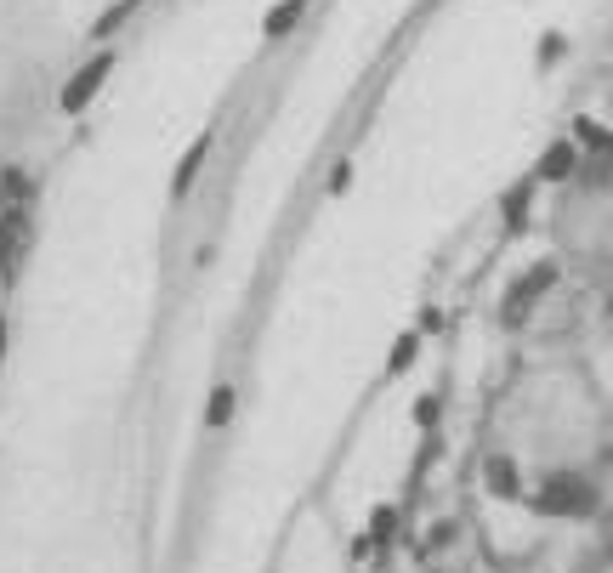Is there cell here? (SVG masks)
<instances>
[{
    "mask_svg": "<svg viewBox=\"0 0 613 573\" xmlns=\"http://www.w3.org/2000/svg\"><path fill=\"white\" fill-rule=\"evenodd\" d=\"M347 182H352V165H347V159H341V165H335V176H330V193H341V188H347Z\"/></svg>",
    "mask_w": 613,
    "mask_h": 573,
    "instance_id": "2e32d148",
    "label": "cell"
},
{
    "mask_svg": "<svg viewBox=\"0 0 613 573\" xmlns=\"http://www.w3.org/2000/svg\"><path fill=\"white\" fill-rule=\"evenodd\" d=\"M233 403H239V398H233V386H216V392H211V409H205V426H211V432L233 420Z\"/></svg>",
    "mask_w": 613,
    "mask_h": 573,
    "instance_id": "30bf717a",
    "label": "cell"
},
{
    "mask_svg": "<svg viewBox=\"0 0 613 573\" xmlns=\"http://www.w3.org/2000/svg\"><path fill=\"white\" fill-rule=\"evenodd\" d=\"M205 154H211V131H205V137H193V148L182 154V165H176V176H171V193H188L193 188V176H199Z\"/></svg>",
    "mask_w": 613,
    "mask_h": 573,
    "instance_id": "52a82bcc",
    "label": "cell"
},
{
    "mask_svg": "<svg viewBox=\"0 0 613 573\" xmlns=\"http://www.w3.org/2000/svg\"><path fill=\"white\" fill-rule=\"evenodd\" d=\"M574 142H551L540 154V165H534V182H562V176H574Z\"/></svg>",
    "mask_w": 613,
    "mask_h": 573,
    "instance_id": "5b68a950",
    "label": "cell"
},
{
    "mask_svg": "<svg viewBox=\"0 0 613 573\" xmlns=\"http://www.w3.org/2000/svg\"><path fill=\"white\" fill-rule=\"evenodd\" d=\"M301 12H307V0H279V6H273V12L262 18V29L279 40V35H290V29L301 23Z\"/></svg>",
    "mask_w": 613,
    "mask_h": 573,
    "instance_id": "ba28073f",
    "label": "cell"
},
{
    "mask_svg": "<svg viewBox=\"0 0 613 573\" xmlns=\"http://www.w3.org/2000/svg\"><path fill=\"white\" fill-rule=\"evenodd\" d=\"M415 352H421V335H398V341H392V358H386V369H392V375H403V369L415 364Z\"/></svg>",
    "mask_w": 613,
    "mask_h": 573,
    "instance_id": "8fae6325",
    "label": "cell"
},
{
    "mask_svg": "<svg viewBox=\"0 0 613 573\" xmlns=\"http://www.w3.org/2000/svg\"><path fill=\"white\" fill-rule=\"evenodd\" d=\"M108 69H114V52H103V57H91L86 69H74V80H69V86H63V97H57V103H63V114H80V108H86L91 97H97V91H103Z\"/></svg>",
    "mask_w": 613,
    "mask_h": 573,
    "instance_id": "277c9868",
    "label": "cell"
},
{
    "mask_svg": "<svg viewBox=\"0 0 613 573\" xmlns=\"http://www.w3.org/2000/svg\"><path fill=\"white\" fill-rule=\"evenodd\" d=\"M534 505H540L545 517H585L596 505V488L579 471H551L540 483V494H534Z\"/></svg>",
    "mask_w": 613,
    "mask_h": 573,
    "instance_id": "6da1fadb",
    "label": "cell"
},
{
    "mask_svg": "<svg viewBox=\"0 0 613 573\" xmlns=\"http://www.w3.org/2000/svg\"><path fill=\"white\" fill-rule=\"evenodd\" d=\"M528 193H534V182H523V188H511V193H506V227H511V233L528 222Z\"/></svg>",
    "mask_w": 613,
    "mask_h": 573,
    "instance_id": "7c38bea8",
    "label": "cell"
},
{
    "mask_svg": "<svg viewBox=\"0 0 613 573\" xmlns=\"http://www.w3.org/2000/svg\"><path fill=\"white\" fill-rule=\"evenodd\" d=\"M574 137L585 142V148H596V154H608V148H613V137L596 120H574Z\"/></svg>",
    "mask_w": 613,
    "mask_h": 573,
    "instance_id": "4fadbf2b",
    "label": "cell"
},
{
    "mask_svg": "<svg viewBox=\"0 0 613 573\" xmlns=\"http://www.w3.org/2000/svg\"><path fill=\"white\" fill-rule=\"evenodd\" d=\"M392 522H398V511H392V505H381V511L369 517V545H375V539H386V534H392Z\"/></svg>",
    "mask_w": 613,
    "mask_h": 573,
    "instance_id": "5bb4252c",
    "label": "cell"
},
{
    "mask_svg": "<svg viewBox=\"0 0 613 573\" xmlns=\"http://www.w3.org/2000/svg\"><path fill=\"white\" fill-rule=\"evenodd\" d=\"M551 57H562V40H557V35L540 40V63H551Z\"/></svg>",
    "mask_w": 613,
    "mask_h": 573,
    "instance_id": "e0dca14e",
    "label": "cell"
},
{
    "mask_svg": "<svg viewBox=\"0 0 613 573\" xmlns=\"http://www.w3.org/2000/svg\"><path fill=\"white\" fill-rule=\"evenodd\" d=\"M483 483H489V494H500V500H517V494H523V483H517V466H511L506 454H494L489 466H483Z\"/></svg>",
    "mask_w": 613,
    "mask_h": 573,
    "instance_id": "8992f818",
    "label": "cell"
},
{
    "mask_svg": "<svg viewBox=\"0 0 613 573\" xmlns=\"http://www.w3.org/2000/svg\"><path fill=\"white\" fill-rule=\"evenodd\" d=\"M0 352H6V324H0Z\"/></svg>",
    "mask_w": 613,
    "mask_h": 573,
    "instance_id": "ac0fdd59",
    "label": "cell"
},
{
    "mask_svg": "<svg viewBox=\"0 0 613 573\" xmlns=\"http://www.w3.org/2000/svg\"><path fill=\"white\" fill-rule=\"evenodd\" d=\"M438 420V398H421L415 403V426H432Z\"/></svg>",
    "mask_w": 613,
    "mask_h": 573,
    "instance_id": "9a60e30c",
    "label": "cell"
},
{
    "mask_svg": "<svg viewBox=\"0 0 613 573\" xmlns=\"http://www.w3.org/2000/svg\"><path fill=\"white\" fill-rule=\"evenodd\" d=\"M23 250H29V210L6 205L0 210V278H18Z\"/></svg>",
    "mask_w": 613,
    "mask_h": 573,
    "instance_id": "7a4b0ae2",
    "label": "cell"
},
{
    "mask_svg": "<svg viewBox=\"0 0 613 573\" xmlns=\"http://www.w3.org/2000/svg\"><path fill=\"white\" fill-rule=\"evenodd\" d=\"M551 284H557V261H534V267H528V273L511 284V296H506V324H517V318H523L528 307H534V301L551 290Z\"/></svg>",
    "mask_w": 613,
    "mask_h": 573,
    "instance_id": "3957f363",
    "label": "cell"
},
{
    "mask_svg": "<svg viewBox=\"0 0 613 573\" xmlns=\"http://www.w3.org/2000/svg\"><path fill=\"white\" fill-rule=\"evenodd\" d=\"M137 6H142V0H114V6H108L103 18H97V29H91V35H97V40L120 35V23H125V18H137Z\"/></svg>",
    "mask_w": 613,
    "mask_h": 573,
    "instance_id": "9c48e42d",
    "label": "cell"
}]
</instances>
